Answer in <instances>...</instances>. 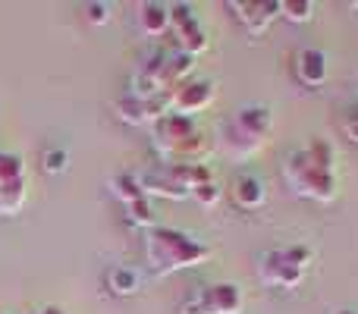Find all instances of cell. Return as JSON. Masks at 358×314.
<instances>
[{
  "label": "cell",
  "mask_w": 358,
  "mask_h": 314,
  "mask_svg": "<svg viewBox=\"0 0 358 314\" xmlns=\"http://www.w3.org/2000/svg\"><path fill=\"white\" fill-rule=\"evenodd\" d=\"M104 283H107V292L110 296H136L142 290V273L129 264H113L110 271L104 273Z\"/></svg>",
  "instance_id": "2e32d148"
},
{
  "label": "cell",
  "mask_w": 358,
  "mask_h": 314,
  "mask_svg": "<svg viewBox=\"0 0 358 314\" xmlns=\"http://www.w3.org/2000/svg\"><path fill=\"white\" fill-rule=\"evenodd\" d=\"M41 166H44V173H50V176H63V173L69 170V151L66 148H48L41 155Z\"/></svg>",
  "instance_id": "44dd1931"
},
{
  "label": "cell",
  "mask_w": 358,
  "mask_h": 314,
  "mask_svg": "<svg viewBox=\"0 0 358 314\" xmlns=\"http://www.w3.org/2000/svg\"><path fill=\"white\" fill-rule=\"evenodd\" d=\"M138 183H142V192L145 195H155V198H170V201H185L189 198V189L173 176L167 164H157L151 170L138 173Z\"/></svg>",
  "instance_id": "7c38bea8"
},
{
  "label": "cell",
  "mask_w": 358,
  "mask_h": 314,
  "mask_svg": "<svg viewBox=\"0 0 358 314\" xmlns=\"http://www.w3.org/2000/svg\"><path fill=\"white\" fill-rule=\"evenodd\" d=\"M227 6L252 38L264 35L273 25V19L280 16V0H229Z\"/></svg>",
  "instance_id": "30bf717a"
},
{
  "label": "cell",
  "mask_w": 358,
  "mask_h": 314,
  "mask_svg": "<svg viewBox=\"0 0 358 314\" xmlns=\"http://www.w3.org/2000/svg\"><path fill=\"white\" fill-rule=\"evenodd\" d=\"M311 264H315L311 245L267 248L258 255V280L267 290H299Z\"/></svg>",
  "instance_id": "5b68a950"
},
{
  "label": "cell",
  "mask_w": 358,
  "mask_h": 314,
  "mask_svg": "<svg viewBox=\"0 0 358 314\" xmlns=\"http://www.w3.org/2000/svg\"><path fill=\"white\" fill-rule=\"evenodd\" d=\"M192 296H195L201 314H242V308H245V296H242V290L236 283L201 286Z\"/></svg>",
  "instance_id": "8fae6325"
},
{
  "label": "cell",
  "mask_w": 358,
  "mask_h": 314,
  "mask_svg": "<svg viewBox=\"0 0 358 314\" xmlns=\"http://www.w3.org/2000/svg\"><path fill=\"white\" fill-rule=\"evenodd\" d=\"M189 198H192L195 204H201V208H217V204H220V198H223V189L217 185V179H210V183H204V185H198V189H192Z\"/></svg>",
  "instance_id": "7402d4cb"
},
{
  "label": "cell",
  "mask_w": 358,
  "mask_h": 314,
  "mask_svg": "<svg viewBox=\"0 0 358 314\" xmlns=\"http://www.w3.org/2000/svg\"><path fill=\"white\" fill-rule=\"evenodd\" d=\"M113 113L123 120L126 126H155L161 117H167V94L164 98H136V94H123L113 104Z\"/></svg>",
  "instance_id": "9c48e42d"
},
{
  "label": "cell",
  "mask_w": 358,
  "mask_h": 314,
  "mask_svg": "<svg viewBox=\"0 0 358 314\" xmlns=\"http://www.w3.org/2000/svg\"><path fill=\"white\" fill-rule=\"evenodd\" d=\"M343 136L358 145V101L346 110V117H343Z\"/></svg>",
  "instance_id": "cb8c5ba5"
},
{
  "label": "cell",
  "mask_w": 358,
  "mask_h": 314,
  "mask_svg": "<svg viewBox=\"0 0 358 314\" xmlns=\"http://www.w3.org/2000/svg\"><path fill=\"white\" fill-rule=\"evenodd\" d=\"M29 198V170L25 160L0 148V217H16Z\"/></svg>",
  "instance_id": "8992f818"
},
{
  "label": "cell",
  "mask_w": 358,
  "mask_h": 314,
  "mask_svg": "<svg viewBox=\"0 0 358 314\" xmlns=\"http://www.w3.org/2000/svg\"><path fill=\"white\" fill-rule=\"evenodd\" d=\"M271 129H273L271 107L248 104V107H242V110H236L227 123H220V136H217V142H220V148L227 151L229 157L245 160V157L258 155V151L264 148Z\"/></svg>",
  "instance_id": "277c9868"
},
{
  "label": "cell",
  "mask_w": 358,
  "mask_h": 314,
  "mask_svg": "<svg viewBox=\"0 0 358 314\" xmlns=\"http://www.w3.org/2000/svg\"><path fill=\"white\" fill-rule=\"evenodd\" d=\"M170 170H173V176H176L189 192L214 179V170H210L208 164H176V166H170Z\"/></svg>",
  "instance_id": "ac0fdd59"
},
{
  "label": "cell",
  "mask_w": 358,
  "mask_h": 314,
  "mask_svg": "<svg viewBox=\"0 0 358 314\" xmlns=\"http://www.w3.org/2000/svg\"><path fill=\"white\" fill-rule=\"evenodd\" d=\"M151 142L155 151L161 155V164L176 166V164H208V155L214 145L198 132V126L189 117H176L167 113L151 126Z\"/></svg>",
  "instance_id": "3957f363"
},
{
  "label": "cell",
  "mask_w": 358,
  "mask_h": 314,
  "mask_svg": "<svg viewBox=\"0 0 358 314\" xmlns=\"http://www.w3.org/2000/svg\"><path fill=\"white\" fill-rule=\"evenodd\" d=\"M229 195H233V204L242 210H258L264 208L267 201V185L261 176H255V173H239V176L233 179V185H229Z\"/></svg>",
  "instance_id": "5bb4252c"
},
{
  "label": "cell",
  "mask_w": 358,
  "mask_h": 314,
  "mask_svg": "<svg viewBox=\"0 0 358 314\" xmlns=\"http://www.w3.org/2000/svg\"><path fill=\"white\" fill-rule=\"evenodd\" d=\"M107 189H110V195L117 198V201H123V208L132 201H138V198H145L142 183H138V173H117V176L107 183Z\"/></svg>",
  "instance_id": "e0dca14e"
},
{
  "label": "cell",
  "mask_w": 358,
  "mask_h": 314,
  "mask_svg": "<svg viewBox=\"0 0 358 314\" xmlns=\"http://www.w3.org/2000/svg\"><path fill=\"white\" fill-rule=\"evenodd\" d=\"M126 217H129V223H132V227H138V229L157 227L155 208H151V198H148V195L138 198V201H132V204H126Z\"/></svg>",
  "instance_id": "d6986e66"
},
{
  "label": "cell",
  "mask_w": 358,
  "mask_h": 314,
  "mask_svg": "<svg viewBox=\"0 0 358 314\" xmlns=\"http://www.w3.org/2000/svg\"><path fill=\"white\" fill-rule=\"evenodd\" d=\"M217 98V85L210 79H185L179 82L173 92H167V107L176 117H195V113L208 110Z\"/></svg>",
  "instance_id": "52a82bcc"
},
{
  "label": "cell",
  "mask_w": 358,
  "mask_h": 314,
  "mask_svg": "<svg viewBox=\"0 0 358 314\" xmlns=\"http://www.w3.org/2000/svg\"><path fill=\"white\" fill-rule=\"evenodd\" d=\"M280 16L296 25H305L315 19V3L311 0H280Z\"/></svg>",
  "instance_id": "ffe728a7"
},
{
  "label": "cell",
  "mask_w": 358,
  "mask_h": 314,
  "mask_svg": "<svg viewBox=\"0 0 358 314\" xmlns=\"http://www.w3.org/2000/svg\"><path fill=\"white\" fill-rule=\"evenodd\" d=\"M85 19L88 25H107L113 19V3H104V0H92V3L85 6Z\"/></svg>",
  "instance_id": "603a6c76"
},
{
  "label": "cell",
  "mask_w": 358,
  "mask_h": 314,
  "mask_svg": "<svg viewBox=\"0 0 358 314\" xmlns=\"http://www.w3.org/2000/svg\"><path fill=\"white\" fill-rule=\"evenodd\" d=\"M292 73L302 82L305 88H321L327 82V54L317 48H302L296 54V63H292Z\"/></svg>",
  "instance_id": "4fadbf2b"
},
{
  "label": "cell",
  "mask_w": 358,
  "mask_h": 314,
  "mask_svg": "<svg viewBox=\"0 0 358 314\" xmlns=\"http://www.w3.org/2000/svg\"><path fill=\"white\" fill-rule=\"evenodd\" d=\"M330 314H358L355 308H336V311H330Z\"/></svg>",
  "instance_id": "d4e9b609"
},
{
  "label": "cell",
  "mask_w": 358,
  "mask_h": 314,
  "mask_svg": "<svg viewBox=\"0 0 358 314\" xmlns=\"http://www.w3.org/2000/svg\"><path fill=\"white\" fill-rule=\"evenodd\" d=\"M136 25L145 38H161L170 31V3L161 0H142L136 6Z\"/></svg>",
  "instance_id": "9a60e30c"
},
{
  "label": "cell",
  "mask_w": 358,
  "mask_h": 314,
  "mask_svg": "<svg viewBox=\"0 0 358 314\" xmlns=\"http://www.w3.org/2000/svg\"><path fill=\"white\" fill-rule=\"evenodd\" d=\"M170 31L176 35V50L198 57L208 50V31L201 29L189 3H170Z\"/></svg>",
  "instance_id": "ba28073f"
},
{
  "label": "cell",
  "mask_w": 358,
  "mask_h": 314,
  "mask_svg": "<svg viewBox=\"0 0 358 314\" xmlns=\"http://www.w3.org/2000/svg\"><path fill=\"white\" fill-rule=\"evenodd\" d=\"M349 10H358V0H352V3H349Z\"/></svg>",
  "instance_id": "484cf974"
},
{
  "label": "cell",
  "mask_w": 358,
  "mask_h": 314,
  "mask_svg": "<svg viewBox=\"0 0 358 314\" xmlns=\"http://www.w3.org/2000/svg\"><path fill=\"white\" fill-rule=\"evenodd\" d=\"M210 245L198 242L195 236L182 233L176 227H151L145 229V258L148 267L157 277H170L179 271H192V267H201L204 261H210Z\"/></svg>",
  "instance_id": "7a4b0ae2"
},
{
  "label": "cell",
  "mask_w": 358,
  "mask_h": 314,
  "mask_svg": "<svg viewBox=\"0 0 358 314\" xmlns=\"http://www.w3.org/2000/svg\"><path fill=\"white\" fill-rule=\"evenodd\" d=\"M283 179L299 198L330 204L340 195L336 179V148L327 138H311L308 145L289 151L283 160Z\"/></svg>",
  "instance_id": "6da1fadb"
}]
</instances>
